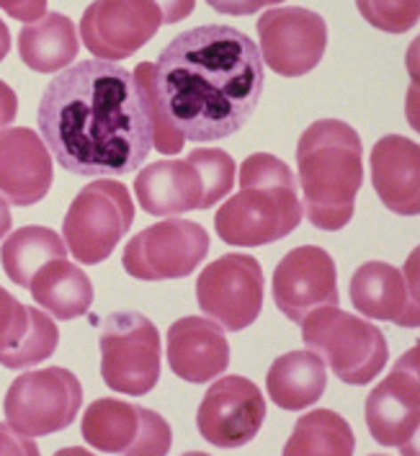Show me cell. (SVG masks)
<instances>
[{
	"instance_id": "6da1fadb",
	"label": "cell",
	"mask_w": 420,
	"mask_h": 456,
	"mask_svg": "<svg viewBox=\"0 0 420 456\" xmlns=\"http://www.w3.org/2000/svg\"><path fill=\"white\" fill-rule=\"evenodd\" d=\"M36 124L57 163L83 178L129 175L152 150L148 103L119 62L65 68L44 88Z\"/></svg>"
},
{
	"instance_id": "7a4b0ae2",
	"label": "cell",
	"mask_w": 420,
	"mask_h": 456,
	"mask_svg": "<svg viewBox=\"0 0 420 456\" xmlns=\"http://www.w3.org/2000/svg\"><path fill=\"white\" fill-rule=\"evenodd\" d=\"M155 98L186 142H217L246 126L258 109L266 72L258 45L232 26L178 34L152 62Z\"/></svg>"
},
{
	"instance_id": "3957f363",
	"label": "cell",
	"mask_w": 420,
	"mask_h": 456,
	"mask_svg": "<svg viewBox=\"0 0 420 456\" xmlns=\"http://www.w3.org/2000/svg\"><path fill=\"white\" fill-rule=\"evenodd\" d=\"M302 212L325 232L343 230L364 183V144L359 132L341 119L310 124L297 144Z\"/></svg>"
},
{
	"instance_id": "277c9868",
	"label": "cell",
	"mask_w": 420,
	"mask_h": 456,
	"mask_svg": "<svg viewBox=\"0 0 420 456\" xmlns=\"http://www.w3.org/2000/svg\"><path fill=\"white\" fill-rule=\"evenodd\" d=\"M302 216L292 168L276 155L255 152L240 168V191L214 215V230L232 248H261L292 235Z\"/></svg>"
},
{
	"instance_id": "5b68a950",
	"label": "cell",
	"mask_w": 420,
	"mask_h": 456,
	"mask_svg": "<svg viewBox=\"0 0 420 456\" xmlns=\"http://www.w3.org/2000/svg\"><path fill=\"white\" fill-rule=\"evenodd\" d=\"M304 343L325 361V366L346 385L374 382L390 359L384 333L364 317L343 313L338 305H322L302 320Z\"/></svg>"
},
{
	"instance_id": "8992f818",
	"label": "cell",
	"mask_w": 420,
	"mask_h": 456,
	"mask_svg": "<svg viewBox=\"0 0 420 456\" xmlns=\"http://www.w3.org/2000/svg\"><path fill=\"white\" fill-rule=\"evenodd\" d=\"M134 222V204L119 181L99 178L77 193L62 222V240L77 264L106 261Z\"/></svg>"
},
{
	"instance_id": "52a82bcc",
	"label": "cell",
	"mask_w": 420,
	"mask_h": 456,
	"mask_svg": "<svg viewBox=\"0 0 420 456\" xmlns=\"http://www.w3.org/2000/svg\"><path fill=\"white\" fill-rule=\"evenodd\" d=\"M101 377L129 397L152 392L160 379V333L140 313H114L101 330Z\"/></svg>"
},
{
	"instance_id": "ba28073f",
	"label": "cell",
	"mask_w": 420,
	"mask_h": 456,
	"mask_svg": "<svg viewBox=\"0 0 420 456\" xmlns=\"http://www.w3.org/2000/svg\"><path fill=\"white\" fill-rule=\"evenodd\" d=\"M83 405V387L73 371L50 366L26 371L8 387L3 412L5 420L28 438H42L73 426Z\"/></svg>"
},
{
	"instance_id": "9c48e42d",
	"label": "cell",
	"mask_w": 420,
	"mask_h": 456,
	"mask_svg": "<svg viewBox=\"0 0 420 456\" xmlns=\"http://www.w3.org/2000/svg\"><path fill=\"white\" fill-rule=\"evenodd\" d=\"M209 253V232L191 219L158 222L126 242L124 271L140 281L183 279L197 271Z\"/></svg>"
},
{
	"instance_id": "30bf717a",
	"label": "cell",
	"mask_w": 420,
	"mask_h": 456,
	"mask_svg": "<svg viewBox=\"0 0 420 456\" xmlns=\"http://www.w3.org/2000/svg\"><path fill=\"white\" fill-rule=\"evenodd\" d=\"M263 268L246 253H227L209 264L197 281L201 313L220 322L224 330H246L263 310Z\"/></svg>"
},
{
	"instance_id": "8fae6325",
	"label": "cell",
	"mask_w": 420,
	"mask_h": 456,
	"mask_svg": "<svg viewBox=\"0 0 420 456\" xmlns=\"http://www.w3.org/2000/svg\"><path fill=\"white\" fill-rule=\"evenodd\" d=\"M80 428L83 438L103 454H168L174 441L163 415L111 397L91 403Z\"/></svg>"
},
{
	"instance_id": "7c38bea8",
	"label": "cell",
	"mask_w": 420,
	"mask_h": 456,
	"mask_svg": "<svg viewBox=\"0 0 420 456\" xmlns=\"http://www.w3.org/2000/svg\"><path fill=\"white\" fill-rule=\"evenodd\" d=\"M258 37L263 62L284 77H302L312 72L327 49L325 19L299 5L266 11L258 19Z\"/></svg>"
},
{
	"instance_id": "4fadbf2b",
	"label": "cell",
	"mask_w": 420,
	"mask_h": 456,
	"mask_svg": "<svg viewBox=\"0 0 420 456\" xmlns=\"http://www.w3.org/2000/svg\"><path fill=\"white\" fill-rule=\"evenodd\" d=\"M163 24L155 0H93L80 19V42L103 62H122Z\"/></svg>"
},
{
	"instance_id": "5bb4252c",
	"label": "cell",
	"mask_w": 420,
	"mask_h": 456,
	"mask_svg": "<svg viewBox=\"0 0 420 456\" xmlns=\"http://www.w3.org/2000/svg\"><path fill=\"white\" fill-rule=\"evenodd\" d=\"M420 369L418 348H410L384 382L367 397V426L371 438L402 454L416 452L420 426Z\"/></svg>"
},
{
	"instance_id": "9a60e30c",
	"label": "cell",
	"mask_w": 420,
	"mask_h": 456,
	"mask_svg": "<svg viewBox=\"0 0 420 456\" xmlns=\"http://www.w3.org/2000/svg\"><path fill=\"white\" fill-rule=\"evenodd\" d=\"M266 423V400L246 377H222L209 387L197 412L198 433L220 449L250 444Z\"/></svg>"
},
{
	"instance_id": "2e32d148",
	"label": "cell",
	"mask_w": 420,
	"mask_h": 456,
	"mask_svg": "<svg viewBox=\"0 0 420 456\" xmlns=\"http://www.w3.org/2000/svg\"><path fill=\"white\" fill-rule=\"evenodd\" d=\"M273 302L281 314L299 322L322 305H338V271L333 256L318 245H302L287 253L273 271Z\"/></svg>"
},
{
	"instance_id": "e0dca14e",
	"label": "cell",
	"mask_w": 420,
	"mask_h": 456,
	"mask_svg": "<svg viewBox=\"0 0 420 456\" xmlns=\"http://www.w3.org/2000/svg\"><path fill=\"white\" fill-rule=\"evenodd\" d=\"M54 166L42 134L26 126L0 132V193L16 207H34L52 189Z\"/></svg>"
},
{
	"instance_id": "ac0fdd59",
	"label": "cell",
	"mask_w": 420,
	"mask_h": 456,
	"mask_svg": "<svg viewBox=\"0 0 420 456\" xmlns=\"http://www.w3.org/2000/svg\"><path fill=\"white\" fill-rule=\"evenodd\" d=\"M351 302L371 320L395 322L400 328H418V284L416 268L402 273L384 261H369L359 265L351 279Z\"/></svg>"
},
{
	"instance_id": "d6986e66",
	"label": "cell",
	"mask_w": 420,
	"mask_h": 456,
	"mask_svg": "<svg viewBox=\"0 0 420 456\" xmlns=\"http://www.w3.org/2000/svg\"><path fill=\"white\" fill-rule=\"evenodd\" d=\"M57 343L60 330L50 314L26 307L0 287V366L16 371L36 366L57 351Z\"/></svg>"
},
{
	"instance_id": "ffe728a7",
	"label": "cell",
	"mask_w": 420,
	"mask_h": 456,
	"mask_svg": "<svg viewBox=\"0 0 420 456\" xmlns=\"http://www.w3.org/2000/svg\"><path fill=\"white\" fill-rule=\"evenodd\" d=\"M168 366L175 377L204 385L230 366V343L222 328L204 317H181L168 330Z\"/></svg>"
},
{
	"instance_id": "44dd1931",
	"label": "cell",
	"mask_w": 420,
	"mask_h": 456,
	"mask_svg": "<svg viewBox=\"0 0 420 456\" xmlns=\"http://www.w3.org/2000/svg\"><path fill=\"white\" fill-rule=\"evenodd\" d=\"M371 183L382 204L402 216L420 212V147L416 140L387 134L371 150Z\"/></svg>"
},
{
	"instance_id": "7402d4cb",
	"label": "cell",
	"mask_w": 420,
	"mask_h": 456,
	"mask_svg": "<svg viewBox=\"0 0 420 456\" xmlns=\"http://www.w3.org/2000/svg\"><path fill=\"white\" fill-rule=\"evenodd\" d=\"M134 193L142 212L152 216L204 209V178L191 155L186 160H158L140 170Z\"/></svg>"
},
{
	"instance_id": "603a6c76",
	"label": "cell",
	"mask_w": 420,
	"mask_h": 456,
	"mask_svg": "<svg viewBox=\"0 0 420 456\" xmlns=\"http://www.w3.org/2000/svg\"><path fill=\"white\" fill-rule=\"evenodd\" d=\"M34 302L57 320H75L93 305V284L83 268L68 258L44 264L28 281Z\"/></svg>"
},
{
	"instance_id": "cb8c5ba5",
	"label": "cell",
	"mask_w": 420,
	"mask_h": 456,
	"mask_svg": "<svg viewBox=\"0 0 420 456\" xmlns=\"http://www.w3.org/2000/svg\"><path fill=\"white\" fill-rule=\"evenodd\" d=\"M327 387V366L315 351H289L273 361L266 377V389L281 410L315 405Z\"/></svg>"
},
{
	"instance_id": "d4e9b609",
	"label": "cell",
	"mask_w": 420,
	"mask_h": 456,
	"mask_svg": "<svg viewBox=\"0 0 420 456\" xmlns=\"http://www.w3.org/2000/svg\"><path fill=\"white\" fill-rule=\"evenodd\" d=\"M80 42L77 28L65 13H44L19 34V54L34 72H57L70 68L77 60Z\"/></svg>"
},
{
	"instance_id": "484cf974",
	"label": "cell",
	"mask_w": 420,
	"mask_h": 456,
	"mask_svg": "<svg viewBox=\"0 0 420 456\" xmlns=\"http://www.w3.org/2000/svg\"><path fill=\"white\" fill-rule=\"evenodd\" d=\"M54 258H68V245L54 230L42 224L16 230L0 248V264L5 276L21 289H28L31 276Z\"/></svg>"
},
{
	"instance_id": "4316f807",
	"label": "cell",
	"mask_w": 420,
	"mask_h": 456,
	"mask_svg": "<svg viewBox=\"0 0 420 456\" xmlns=\"http://www.w3.org/2000/svg\"><path fill=\"white\" fill-rule=\"evenodd\" d=\"M356 449L353 431L333 410H312L302 415L292 431V438L284 444V454H333L348 456Z\"/></svg>"
},
{
	"instance_id": "83f0119b",
	"label": "cell",
	"mask_w": 420,
	"mask_h": 456,
	"mask_svg": "<svg viewBox=\"0 0 420 456\" xmlns=\"http://www.w3.org/2000/svg\"><path fill=\"white\" fill-rule=\"evenodd\" d=\"M194 163L201 170V178H204V209L220 204L227 193L232 191L235 186V160L230 152L224 150H209V147H201L191 152Z\"/></svg>"
},
{
	"instance_id": "f1b7e54d",
	"label": "cell",
	"mask_w": 420,
	"mask_h": 456,
	"mask_svg": "<svg viewBox=\"0 0 420 456\" xmlns=\"http://www.w3.org/2000/svg\"><path fill=\"white\" fill-rule=\"evenodd\" d=\"M356 8L374 28L387 34H405L420 19V0H356Z\"/></svg>"
},
{
	"instance_id": "f546056e",
	"label": "cell",
	"mask_w": 420,
	"mask_h": 456,
	"mask_svg": "<svg viewBox=\"0 0 420 456\" xmlns=\"http://www.w3.org/2000/svg\"><path fill=\"white\" fill-rule=\"evenodd\" d=\"M134 83L140 88V94L145 98L149 109V117H152V147L163 155H178L183 150L186 140L175 132L174 126L166 121L160 106H158V98H155V83H152V62H140L134 68Z\"/></svg>"
},
{
	"instance_id": "4dcf8cb0",
	"label": "cell",
	"mask_w": 420,
	"mask_h": 456,
	"mask_svg": "<svg viewBox=\"0 0 420 456\" xmlns=\"http://www.w3.org/2000/svg\"><path fill=\"white\" fill-rule=\"evenodd\" d=\"M0 454H39L36 438L16 431L11 423H0Z\"/></svg>"
},
{
	"instance_id": "1f68e13d",
	"label": "cell",
	"mask_w": 420,
	"mask_h": 456,
	"mask_svg": "<svg viewBox=\"0 0 420 456\" xmlns=\"http://www.w3.org/2000/svg\"><path fill=\"white\" fill-rule=\"evenodd\" d=\"M0 11H5L16 21H36L47 13V0H0Z\"/></svg>"
},
{
	"instance_id": "d6a6232c",
	"label": "cell",
	"mask_w": 420,
	"mask_h": 456,
	"mask_svg": "<svg viewBox=\"0 0 420 456\" xmlns=\"http://www.w3.org/2000/svg\"><path fill=\"white\" fill-rule=\"evenodd\" d=\"M217 13H227V16H253L258 13L263 5H273L279 0H206Z\"/></svg>"
},
{
	"instance_id": "836d02e7",
	"label": "cell",
	"mask_w": 420,
	"mask_h": 456,
	"mask_svg": "<svg viewBox=\"0 0 420 456\" xmlns=\"http://www.w3.org/2000/svg\"><path fill=\"white\" fill-rule=\"evenodd\" d=\"M155 5L160 8L163 24H178L191 16L197 0H155Z\"/></svg>"
},
{
	"instance_id": "e575fe53",
	"label": "cell",
	"mask_w": 420,
	"mask_h": 456,
	"mask_svg": "<svg viewBox=\"0 0 420 456\" xmlns=\"http://www.w3.org/2000/svg\"><path fill=\"white\" fill-rule=\"evenodd\" d=\"M16 114H19V98H16V91L0 80V129H5L8 124L16 121Z\"/></svg>"
},
{
	"instance_id": "d590c367",
	"label": "cell",
	"mask_w": 420,
	"mask_h": 456,
	"mask_svg": "<svg viewBox=\"0 0 420 456\" xmlns=\"http://www.w3.org/2000/svg\"><path fill=\"white\" fill-rule=\"evenodd\" d=\"M8 230H11V209H8L5 199H0V240L8 235Z\"/></svg>"
},
{
	"instance_id": "8d00e7d4",
	"label": "cell",
	"mask_w": 420,
	"mask_h": 456,
	"mask_svg": "<svg viewBox=\"0 0 420 456\" xmlns=\"http://www.w3.org/2000/svg\"><path fill=\"white\" fill-rule=\"evenodd\" d=\"M11 52V31H8V26L5 21L0 19V62L5 60V54Z\"/></svg>"
},
{
	"instance_id": "74e56055",
	"label": "cell",
	"mask_w": 420,
	"mask_h": 456,
	"mask_svg": "<svg viewBox=\"0 0 420 456\" xmlns=\"http://www.w3.org/2000/svg\"><path fill=\"white\" fill-rule=\"evenodd\" d=\"M279 3H284V0H279Z\"/></svg>"
}]
</instances>
